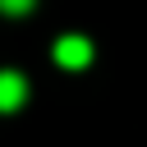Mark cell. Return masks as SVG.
<instances>
[{
	"mask_svg": "<svg viewBox=\"0 0 147 147\" xmlns=\"http://www.w3.org/2000/svg\"><path fill=\"white\" fill-rule=\"evenodd\" d=\"M87 60H92V41H87V37H74V32H69V37L55 41V64H60V69H83Z\"/></svg>",
	"mask_w": 147,
	"mask_h": 147,
	"instance_id": "cell-1",
	"label": "cell"
},
{
	"mask_svg": "<svg viewBox=\"0 0 147 147\" xmlns=\"http://www.w3.org/2000/svg\"><path fill=\"white\" fill-rule=\"evenodd\" d=\"M23 101H28V83H23V74L0 69V110H18Z\"/></svg>",
	"mask_w": 147,
	"mask_h": 147,
	"instance_id": "cell-2",
	"label": "cell"
},
{
	"mask_svg": "<svg viewBox=\"0 0 147 147\" xmlns=\"http://www.w3.org/2000/svg\"><path fill=\"white\" fill-rule=\"evenodd\" d=\"M32 0H0V14H28Z\"/></svg>",
	"mask_w": 147,
	"mask_h": 147,
	"instance_id": "cell-3",
	"label": "cell"
}]
</instances>
